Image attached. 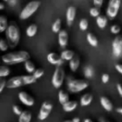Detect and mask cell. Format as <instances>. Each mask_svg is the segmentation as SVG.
<instances>
[{"label": "cell", "mask_w": 122, "mask_h": 122, "mask_svg": "<svg viewBox=\"0 0 122 122\" xmlns=\"http://www.w3.org/2000/svg\"><path fill=\"white\" fill-rule=\"evenodd\" d=\"M62 105H63V110L65 112H72L77 108L78 103L75 100H69L68 102H66Z\"/></svg>", "instance_id": "obj_16"}, {"label": "cell", "mask_w": 122, "mask_h": 122, "mask_svg": "<svg viewBox=\"0 0 122 122\" xmlns=\"http://www.w3.org/2000/svg\"><path fill=\"white\" fill-rule=\"evenodd\" d=\"M116 112H118L119 114L122 115V108H117L116 109Z\"/></svg>", "instance_id": "obj_43"}, {"label": "cell", "mask_w": 122, "mask_h": 122, "mask_svg": "<svg viewBox=\"0 0 122 122\" xmlns=\"http://www.w3.org/2000/svg\"><path fill=\"white\" fill-rule=\"evenodd\" d=\"M37 31H38V27L36 24H30L29 27L27 28L26 29V34L27 36L29 37H34L36 34H37Z\"/></svg>", "instance_id": "obj_23"}, {"label": "cell", "mask_w": 122, "mask_h": 122, "mask_svg": "<svg viewBox=\"0 0 122 122\" xmlns=\"http://www.w3.org/2000/svg\"><path fill=\"white\" fill-rule=\"evenodd\" d=\"M10 73V70L9 67L6 66H0V77L8 76Z\"/></svg>", "instance_id": "obj_31"}, {"label": "cell", "mask_w": 122, "mask_h": 122, "mask_svg": "<svg viewBox=\"0 0 122 122\" xmlns=\"http://www.w3.org/2000/svg\"><path fill=\"white\" fill-rule=\"evenodd\" d=\"M86 39L90 45H91L92 47H97L98 46V39H97L96 36L95 34H91V33H88Z\"/></svg>", "instance_id": "obj_22"}, {"label": "cell", "mask_w": 122, "mask_h": 122, "mask_svg": "<svg viewBox=\"0 0 122 122\" xmlns=\"http://www.w3.org/2000/svg\"><path fill=\"white\" fill-rule=\"evenodd\" d=\"M84 122H93V121H92V120H90V118H86L85 120H84Z\"/></svg>", "instance_id": "obj_44"}, {"label": "cell", "mask_w": 122, "mask_h": 122, "mask_svg": "<svg viewBox=\"0 0 122 122\" xmlns=\"http://www.w3.org/2000/svg\"><path fill=\"white\" fill-rule=\"evenodd\" d=\"M61 26H62V22H61L60 19H57L54 22L52 25V31L55 34L59 33L61 30Z\"/></svg>", "instance_id": "obj_26"}, {"label": "cell", "mask_w": 122, "mask_h": 122, "mask_svg": "<svg viewBox=\"0 0 122 122\" xmlns=\"http://www.w3.org/2000/svg\"><path fill=\"white\" fill-rule=\"evenodd\" d=\"M75 16H76V9L74 6H70L67 9L66 12V21L68 26H71L75 21Z\"/></svg>", "instance_id": "obj_13"}, {"label": "cell", "mask_w": 122, "mask_h": 122, "mask_svg": "<svg viewBox=\"0 0 122 122\" xmlns=\"http://www.w3.org/2000/svg\"><path fill=\"white\" fill-rule=\"evenodd\" d=\"M58 34H59V35H58V41H59V45H60L61 48H65L69 42L68 32L66 30H65V29H61Z\"/></svg>", "instance_id": "obj_12"}, {"label": "cell", "mask_w": 122, "mask_h": 122, "mask_svg": "<svg viewBox=\"0 0 122 122\" xmlns=\"http://www.w3.org/2000/svg\"><path fill=\"white\" fill-rule=\"evenodd\" d=\"M100 105H101V106L108 112L111 111V110H113V105H112L111 101L105 96H102L101 98H100Z\"/></svg>", "instance_id": "obj_15"}, {"label": "cell", "mask_w": 122, "mask_h": 122, "mask_svg": "<svg viewBox=\"0 0 122 122\" xmlns=\"http://www.w3.org/2000/svg\"><path fill=\"white\" fill-rule=\"evenodd\" d=\"M19 100H20V101L22 102L24 105H27V106H32L34 104V98L24 91H22L19 94Z\"/></svg>", "instance_id": "obj_11"}, {"label": "cell", "mask_w": 122, "mask_h": 122, "mask_svg": "<svg viewBox=\"0 0 122 122\" xmlns=\"http://www.w3.org/2000/svg\"><path fill=\"white\" fill-rule=\"evenodd\" d=\"M110 32L113 34H118L120 32V27L117 24H114L110 27Z\"/></svg>", "instance_id": "obj_33"}, {"label": "cell", "mask_w": 122, "mask_h": 122, "mask_svg": "<svg viewBox=\"0 0 122 122\" xmlns=\"http://www.w3.org/2000/svg\"><path fill=\"white\" fill-rule=\"evenodd\" d=\"M4 1H6V2H8V1H9V0H4Z\"/></svg>", "instance_id": "obj_48"}, {"label": "cell", "mask_w": 122, "mask_h": 122, "mask_svg": "<svg viewBox=\"0 0 122 122\" xmlns=\"http://www.w3.org/2000/svg\"><path fill=\"white\" fill-rule=\"evenodd\" d=\"M84 74H85V78L90 79L93 77L94 74H95V71H94V69L92 68V66L87 65V66H85V69H84Z\"/></svg>", "instance_id": "obj_25"}, {"label": "cell", "mask_w": 122, "mask_h": 122, "mask_svg": "<svg viewBox=\"0 0 122 122\" xmlns=\"http://www.w3.org/2000/svg\"><path fill=\"white\" fill-rule=\"evenodd\" d=\"M39 6H40V2L39 1H32V2H29L23 9V10L21 11L20 15H19L20 19L24 20V19H29V17H31L39 9Z\"/></svg>", "instance_id": "obj_4"}, {"label": "cell", "mask_w": 122, "mask_h": 122, "mask_svg": "<svg viewBox=\"0 0 122 122\" xmlns=\"http://www.w3.org/2000/svg\"><path fill=\"white\" fill-rule=\"evenodd\" d=\"M64 122H73V121L70 120H65V121H64Z\"/></svg>", "instance_id": "obj_47"}, {"label": "cell", "mask_w": 122, "mask_h": 122, "mask_svg": "<svg viewBox=\"0 0 122 122\" xmlns=\"http://www.w3.org/2000/svg\"><path fill=\"white\" fill-rule=\"evenodd\" d=\"M13 110H14V113L18 115H20V114L23 112L22 109H21L19 105H14V106H13Z\"/></svg>", "instance_id": "obj_36"}, {"label": "cell", "mask_w": 122, "mask_h": 122, "mask_svg": "<svg viewBox=\"0 0 122 122\" xmlns=\"http://www.w3.org/2000/svg\"><path fill=\"white\" fill-rule=\"evenodd\" d=\"M24 67H25L26 70H27L28 73L29 74H32L34 72L35 70V66H34V63H33L32 61H30L29 59L25 61V64H24Z\"/></svg>", "instance_id": "obj_27"}, {"label": "cell", "mask_w": 122, "mask_h": 122, "mask_svg": "<svg viewBox=\"0 0 122 122\" xmlns=\"http://www.w3.org/2000/svg\"><path fill=\"white\" fill-rule=\"evenodd\" d=\"M90 14L91 17L97 18L99 15H100V9L98 7H93L90 9Z\"/></svg>", "instance_id": "obj_30"}, {"label": "cell", "mask_w": 122, "mask_h": 122, "mask_svg": "<svg viewBox=\"0 0 122 122\" xmlns=\"http://www.w3.org/2000/svg\"><path fill=\"white\" fill-rule=\"evenodd\" d=\"M17 3H18V0H9V1H8V4H9V5L11 6V7L15 6L16 4H17Z\"/></svg>", "instance_id": "obj_40"}, {"label": "cell", "mask_w": 122, "mask_h": 122, "mask_svg": "<svg viewBox=\"0 0 122 122\" xmlns=\"http://www.w3.org/2000/svg\"><path fill=\"white\" fill-rule=\"evenodd\" d=\"M29 58L30 55L26 51H17L5 54L2 57V59L7 65H14V64L25 62L26 60L29 59Z\"/></svg>", "instance_id": "obj_1"}, {"label": "cell", "mask_w": 122, "mask_h": 122, "mask_svg": "<svg viewBox=\"0 0 122 122\" xmlns=\"http://www.w3.org/2000/svg\"><path fill=\"white\" fill-rule=\"evenodd\" d=\"M80 57L76 54H75L72 59L70 60V63H69V66H70V69L71 70L72 72H75L77 70H78L79 66H80Z\"/></svg>", "instance_id": "obj_14"}, {"label": "cell", "mask_w": 122, "mask_h": 122, "mask_svg": "<svg viewBox=\"0 0 122 122\" xmlns=\"http://www.w3.org/2000/svg\"><path fill=\"white\" fill-rule=\"evenodd\" d=\"M65 80V70L61 66H56V69L52 76V85L55 89H59L63 85Z\"/></svg>", "instance_id": "obj_5"}, {"label": "cell", "mask_w": 122, "mask_h": 122, "mask_svg": "<svg viewBox=\"0 0 122 122\" xmlns=\"http://www.w3.org/2000/svg\"><path fill=\"white\" fill-rule=\"evenodd\" d=\"M103 2H104V0H93L95 7H98V8H100L103 5Z\"/></svg>", "instance_id": "obj_37"}, {"label": "cell", "mask_w": 122, "mask_h": 122, "mask_svg": "<svg viewBox=\"0 0 122 122\" xmlns=\"http://www.w3.org/2000/svg\"><path fill=\"white\" fill-rule=\"evenodd\" d=\"M32 119V115L28 110H24L20 114L19 118V122H30Z\"/></svg>", "instance_id": "obj_21"}, {"label": "cell", "mask_w": 122, "mask_h": 122, "mask_svg": "<svg viewBox=\"0 0 122 122\" xmlns=\"http://www.w3.org/2000/svg\"><path fill=\"white\" fill-rule=\"evenodd\" d=\"M6 36L9 47L14 48L17 46L20 39V31L15 22H10L9 25H8L6 29Z\"/></svg>", "instance_id": "obj_2"}, {"label": "cell", "mask_w": 122, "mask_h": 122, "mask_svg": "<svg viewBox=\"0 0 122 122\" xmlns=\"http://www.w3.org/2000/svg\"><path fill=\"white\" fill-rule=\"evenodd\" d=\"M44 70H42V69H38V70H34V72L33 73V75L38 80V79L41 78V77L44 75Z\"/></svg>", "instance_id": "obj_32"}, {"label": "cell", "mask_w": 122, "mask_h": 122, "mask_svg": "<svg viewBox=\"0 0 122 122\" xmlns=\"http://www.w3.org/2000/svg\"><path fill=\"white\" fill-rule=\"evenodd\" d=\"M23 80H24V85H30V84H34L36 82L37 79L34 76V75H23Z\"/></svg>", "instance_id": "obj_24"}, {"label": "cell", "mask_w": 122, "mask_h": 122, "mask_svg": "<svg viewBox=\"0 0 122 122\" xmlns=\"http://www.w3.org/2000/svg\"><path fill=\"white\" fill-rule=\"evenodd\" d=\"M115 67V70H116L119 73L122 75V65H120V64H116Z\"/></svg>", "instance_id": "obj_39"}, {"label": "cell", "mask_w": 122, "mask_h": 122, "mask_svg": "<svg viewBox=\"0 0 122 122\" xmlns=\"http://www.w3.org/2000/svg\"><path fill=\"white\" fill-rule=\"evenodd\" d=\"M53 110V105L49 101H44L42 104L39 110V115H38V118L40 120H44L48 118L49 114L51 113Z\"/></svg>", "instance_id": "obj_7"}, {"label": "cell", "mask_w": 122, "mask_h": 122, "mask_svg": "<svg viewBox=\"0 0 122 122\" xmlns=\"http://www.w3.org/2000/svg\"><path fill=\"white\" fill-rule=\"evenodd\" d=\"M92 100H93V96L91 94L86 93L85 95H83L80 98V105L81 106H88L91 104Z\"/></svg>", "instance_id": "obj_17"}, {"label": "cell", "mask_w": 122, "mask_h": 122, "mask_svg": "<svg viewBox=\"0 0 122 122\" xmlns=\"http://www.w3.org/2000/svg\"><path fill=\"white\" fill-rule=\"evenodd\" d=\"M4 9V5L2 4V3H0V10H2V9Z\"/></svg>", "instance_id": "obj_45"}, {"label": "cell", "mask_w": 122, "mask_h": 122, "mask_svg": "<svg viewBox=\"0 0 122 122\" xmlns=\"http://www.w3.org/2000/svg\"><path fill=\"white\" fill-rule=\"evenodd\" d=\"M22 85H24V80H23L22 76L14 77V78L8 80V82H6V86L9 89L18 88V87H20Z\"/></svg>", "instance_id": "obj_10"}, {"label": "cell", "mask_w": 122, "mask_h": 122, "mask_svg": "<svg viewBox=\"0 0 122 122\" xmlns=\"http://www.w3.org/2000/svg\"><path fill=\"white\" fill-rule=\"evenodd\" d=\"M58 96H59V103H60L61 105H64V104H65L66 102H68L69 100H70V96H69V94L67 93L66 91L63 90H59Z\"/></svg>", "instance_id": "obj_20"}, {"label": "cell", "mask_w": 122, "mask_h": 122, "mask_svg": "<svg viewBox=\"0 0 122 122\" xmlns=\"http://www.w3.org/2000/svg\"><path fill=\"white\" fill-rule=\"evenodd\" d=\"M5 85H6L5 80L3 78H0V93L3 91V90H4V88L5 87Z\"/></svg>", "instance_id": "obj_38"}, {"label": "cell", "mask_w": 122, "mask_h": 122, "mask_svg": "<svg viewBox=\"0 0 122 122\" xmlns=\"http://www.w3.org/2000/svg\"><path fill=\"white\" fill-rule=\"evenodd\" d=\"M79 27H80V30L82 31H85L87 30L89 27V22L86 19H82L80 21V24H79Z\"/></svg>", "instance_id": "obj_29"}, {"label": "cell", "mask_w": 122, "mask_h": 122, "mask_svg": "<svg viewBox=\"0 0 122 122\" xmlns=\"http://www.w3.org/2000/svg\"><path fill=\"white\" fill-rule=\"evenodd\" d=\"M75 54L74 51L70 50V49H66V50H64L61 52L60 57L64 61H70L75 56Z\"/></svg>", "instance_id": "obj_19"}, {"label": "cell", "mask_w": 122, "mask_h": 122, "mask_svg": "<svg viewBox=\"0 0 122 122\" xmlns=\"http://www.w3.org/2000/svg\"><path fill=\"white\" fill-rule=\"evenodd\" d=\"M8 47H9L8 42H6V40L4 39H1L0 40V49L2 51H6L8 49Z\"/></svg>", "instance_id": "obj_34"}, {"label": "cell", "mask_w": 122, "mask_h": 122, "mask_svg": "<svg viewBox=\"0 0 122 122\" xmlns=\"http://www.w3.org/2000/svg\"><path fill=\"white\" fill-rule=\"evenodd\" d=\"M47 60L51 65H55V66H61L64 64V60L61 59L60 55L54 52L49 53L47 55Z\"/></svg>", "instance_id": "obj_9"}, {"label": "cell", "mask_w": 122, "mask_h": 122, "mask_svg": "<svg viewBox=\"0 0 122 122\" xmlns=\"http://www.w3.org/2000/svg\"><path fill=\"white\" fill-rule=\"evenodd\" d=\"M107 23H108V19H107L106 16L99 15L98 17L96 18V24L100 29H105L107 25Z\"/></svg>", "instance_id": "obj_18"}, {"label": "cell", "mask_w": 122, "mask_h": 122, "mask_svg": "<svg viewBox=\"0 0 122 122\" xmlns=\"http://www.w3.org/2000/svg\"><path fill=\"white\" fill-rule=\"evenodd\" d=\"M72 121L73 122H80V119L78 118V117H75V118L72 120Z\"/></svg>", "instance_id": "obj_42"}, {"label": "cell", "mask_w": 122, "mask_h": 122, "mask_svg": "<svg viewBox=\"0 0 122 122\" xmlns=\"http://www.w3.org/2000/svg\"><path fill=\"white\" fill-rule=\"evenodd\" d=\"M8 21L5 16H0V33L4 32L7 29Z\"/></svg>", "instance_id": "obj_28"}, {"label": "cell", "mask_w": 122, "mask_h": 122, "mask_svg": "<svg viewBox=\"0 0 122 122\" xmlns=\"http://www.w3.org/2000/svg\"><path fill=\"white\" fill-rule=\"evenodd\" d=\"M89 83L85 80H75L74 78L67 79L68 90L71 93H79L88 88Z\"/></svg>", "instance_id": "obj_3"}, {"label": "cell", "mask_w": 122, "mask_h": 122, "mask_svg": "<svg viewBox=\"0 0 122 122\" xmlns=\"http://www.w3.org/2000/svg\"><path fill=\"white\" fill-rule=\"evenodd\" d=\"M100 120V122H106V120H105L104 118H100V120Z\"/></svg>", "instance_id": "obj_46"}, {"label": "cell", "mask_w": 122, "mask_h": 122, "mask_svg": "<svg viewBox=\"0 0 122 122\" xmlns=\"http://www.w3.org/2000/svg\"><path fill=\"white\" fill-rule=\"evenodd\" d=\"M116 89H117V90H118V93L120 94V95L122 97V85H120V84H117Z\"/></svg>", "instance_id": "obj_41"}, {"label": "cell", "mask_w": 122, "mask_h": 122, "mask_svg": "<svg viewBox=\"0 0 122 122\" xmlns=\"http://www.w3.org/2000/svg\"><path fill=\"white\" fill-rule=\"evenodd\" d=\"M121 0H109L108 7L106 9V15L109 19H113L117 16L120 10Z\"/></svg>", "instance_id": "obj_6"}, {"label": "cell", "mask_w": 122, "mask_h": 122, "mask_svg": "<svg viewBox=\"0 0 122 122\" xmlns=\"http://www.w3.org/2000/svg\"><path fill=\"white\" fill-rule=\"evenodd\" d=\"M110 80V75L108 74H103L101 76V81L103 84H107Z\"/></svg>", "instance_id": "obj_35"}, {"label": "cell", "mask_w": 122, "mask_h": 122, "mask_svg": "<svg viewBox=\"0 0 122 122\" xmlns=\"http://www.w3.org/2000/svg\"><path fill=\"white\" fill-rule=\"evenodd\" d=\"M112 54L115 58L122 55V36H116L112 42Z\"/></svg>", "instance_id": "obj_8"}]
</instances>
